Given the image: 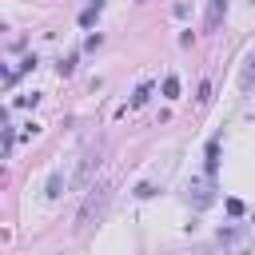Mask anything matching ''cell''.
I'll list each match as a JSON object with an SVG mask.
<instances>
[{"label": "cell", "instance_id": "obj_9", "mask_svg": "<svg viewBox=\"0 0 255 255\" xmlns=\"http://www.w3.org/2000/svg\"><path fill=\"white\" fill-rule=\"evenodd\" d=\"M76 72V56H64L60 60V76H72Z\"/></svg>", "mask_w": 255, "mask_h": 255}, {"label": "cell", "instance_id": "obj_4", "mask_svg": "<svg viewBox=\"0 0 255 255\" xmlns=\"http://www.w3.org/2000/svg\"><path fill=\"white\" fill-rule=\"evenodd\" d=\"M100 8H104L100 0H96V4H88V8L80 12V24H84V28H92V24H96V16H100Z\"/></svg>", "mask_w": 255, "mask_h": 255}, {"label": "cell", "instance_id": "obj_8", "mask_svg": "<svg viewBox=\"0 0 255 255\" xmlns=\"http://www.w3.org/2000/svg\"><path fill=\"white\" fill-rule=\"evenodd\" d=\"M164 96H168V100H176V96H179V80H176V76L164 80Z\"/></svg>", "mask_w": 255, "mask_h": 255}, {"label": "cell", "instance_id": "obj_1", "mask_svg": "<svg viewBox=\"0 0 255 255\" xmlns=\"http://www.w3.org/2000/svg\"><path fill=\"white\" fill-rule=\"evenodd\" d=\"M108 196H112L108 187H96L92 196H88V204H84V211L76 215V228H88L92 219H100V215H104V207H108Z\"/></svg>", "mask_w": 255, "mask_h": 255}, {"label": "cell", "instance_id": "obj_10", "mask_svg": "<svg viewBox=\"0 0 255 255\" xmlns=\"http://www.w3.org/2000/svg\"><path fill=\"white\" fill-rule=\"evenodd\" d=\"M251 4H255V0H251Z\"/></svg>", "mask_w": 255, "mask_h": 255}, {"label": "cell", "instance_id": "obj_7", "mask_svg": "<svg viewBox=\"0 0 255 255\" xmlns=\"http://www.w3.org/2000/svg\"><path fill=\"white\" fill-rule=\"evenodd\" d=\"M148 96H152V84H140L136 96H132V108H144V104H148Z\"/></svg>", "mask_w": 255, "mask_h": 255}, {"label": "cell", "instance_id": "obj_6", "mask_svg": "<svg viewBox=\"0 0 255 255\" xmlns=\"http://www.w3.org/2000/svg\"><path fill=\"white\" fill-rule=\"evenodd\" d=\"M60 196H64V176L56 172V176L48 179V200H60Z\"/></svg>", "mask_w": 255, "mask_h": 255}, {"label": "cell", "instance_id": "obj_2", "mask_svg": "<svg viewBox=\"0 0 255 255\" xmlns=\"http://www.w3.org/2000/svg\"><path fill=\"white\" fill-rule=\"evenodd\" d=\"M228 16V0H207V16H204V32H215Z\"/></svg>", "mask_w": 255, "mask_h": 255}, {"label": "cell", "instance_id": "obj_5", "mask_svg": "<svg viewBox=\"0 0 255 255\" xmlns=\"http://www.w3.org/2000/svg\"><path fill=\"white\" fill-rule=\"evenodd\" d=\"M215 168H219V140L207 144V176H215Z\"/></svg>", "mask_w": 255, "mask_h": 255}, {"label": "cell", "instance_id": "obj_3", "mask_svg": "<svg viewBox=\"0 0 255 255\" xmlns=\"http://www.w3.org/2000/svg\"><path fill=\"white\" fill-rule=\"evenodd\" d=\"M239 88H243V92H251V88H255V52L247 56V64H243V72H239Z\"/></svg>", "mask_w": 255, "mask_h": 255}]
</instances>
